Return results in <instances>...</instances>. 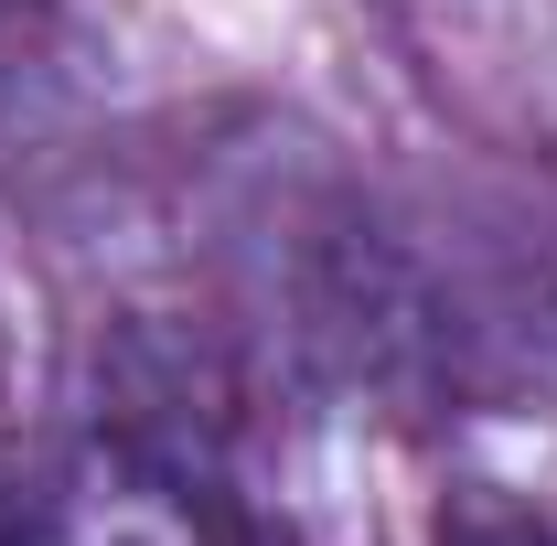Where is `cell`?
Wrapping results in <instances>:
<instances>
[{"instance_id":"6da1fadb","label":"cell","mask_w":557,"mask_h":546,"mask_svg":"<svg viewBox=\"0 0 557 546\" xmlns=\"http://www.w3.org/2000/svg\"><path fill=\"white\" fill-rule=\"evenodd\" d=\"M44 546H214V536L194 514V472L129 450L119 472H97V482L44 504Z\"/></svg>"},{"instance_id":"7a4b0ae2","label":"cell","mask_w":557,"mask_h":546,"mask_svg":"<svg viewBox=\"0 0 557 546\" xmlns=\"http://www.w3.org/2000/svg\"><path fill=\"white\" fill-rule=\"evenodd\" d=\"M429 546H557L547 514H525V504H504V493H461L450 514H440V536Z\"/></svg>"},{"instance_id":"3957f363","label":"cell","mask_w":557,"mask_h":546,"mask_svg":"<svg viewBox=\"0 0 557 546\" xmlns=\"http://www.w3.org/2000/svg\"><path fill=\"white\" fill-rule=\"evenodd\" d=\"M0 546H44V493H11L0 482Z\"/></svg>"},{"instance_id":"277c9868","label":"cell","mask_w":557,"mask_h":546,"mask_svg":"<svg viewBox=\"0 0 557 546\" xmlns=\"http://www.w3.org/2000/svg\"><path fill=\"white\" fill-rule=\"evenodd\" d=\"M0 22H11V0H0Z\"/></svg>"}]
</instances>
